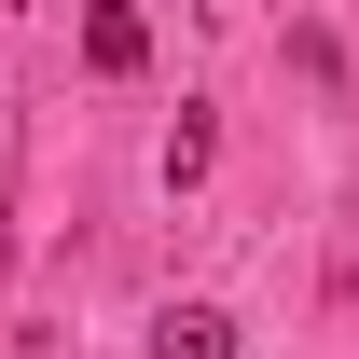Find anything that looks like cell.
Instances as JSON below:
<instances>
[{"label": "cell", "mask_w": 359, "mask_h": 359, "mask_svg": "<svg viewBox=\"0 0 359 359\" xmlns=\"http://www.w3.org/2000/svg\"><path fill=\"white\" fill-rule=\"evenodd\" d=\"M0 290H14V222H0Z\"/></svg>", "instance_id": "obj_4"}, {"label": "cell", "mask_w": 359, "mask_h": 359, "mask_svg": "<svg viewBox=\"0 0 359 359\" xmlns=\"http://www.w3.org/2000/svg\"><path fill=\"white\" fill-rule=\"evenodd\" d=\"M208 166H222V125H208V111H180V125H166V180H208Z\"/></svg>", "instance_id": "obj_3"}, {"label": "cell", "mask_w": 359, "mask_h": 359, "mask_svg": "<svg viewBox=\"0 0 359 359\" xmlns=\"http://www.w3.org/2000/svg\"><path fill=\"white\" fill-rule=\"evenodd\" d=\"M346 208H359V194H346Z\"/></svg>", "instance_id": "obj_5"}, {"label": "cell", "mask_w": 359, "mask_h": 359, "mask_svg": "<svg viewBox=\"0 0 359 359\" xmlns=\"http://www.w3.org/2000/svg\"><path fill=\"white\" fill-rule=\"evenodd\" d=\"M152 359H235V318L222 304H166L152 318Z\"/></svg>", "instance_id": "obj_2"}, {"label": "cell", "mask_w": 359, "mask_h": 359, "mask_svg": "<svg viewBox=\"0 0 359 359\" xmlns=\"http://www.w3.org/2000/svg\"><path fill=\"white\" fill-rule=\"evenodd\" d=\"M83 69H97V83H125V69H152V28H138L125 0H97V14H83Z\"/></svg>", "instance_id": "obj_1"}]
</instances>
